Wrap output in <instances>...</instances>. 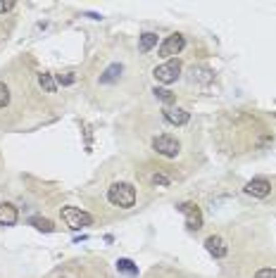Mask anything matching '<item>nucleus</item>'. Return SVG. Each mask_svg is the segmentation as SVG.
Returning a JSON list of instances; mask_svg holds the SVG:
<instances>
[{
	"label": "nucleus",
	"instance_id": "f257e3e1",
	"mask_svg": "<svg viewBox=\"0 0 276 278\" xmlns=\"http://www.w3.org/2000/svg\"><path fill=\"white\" fill-rule=\"evenodd\" d=\"M107 200L114 205V207H122V209H131L136 205V188L131 183H124V181H117L107 188Z\"/></svg>",
	"mask_w": 276,
	"mask_h": 278
},
{
	"label": "nucleus",
	"instance_id": "f03ea898",
	"mask_svg": "<svg viewBox=\"0 0 276 278\" xmlns=\"http://www.w3.org/2000/svg\"><path fill=\"white\" fill-rule=\"evenodd\" d=\"M60 216H62V221L67 223L72 231H81L93 223V216H90L88 212H83L81 207H62L60 209Z\"/></svg>",
	"mask_w": 276,
	"mask_h": 278
},
{
	"label": "nucleus",
	"instance_id": "7ed1b4c3",
	"mask_svg": "<svg viewBox=\"0 0 276 278\" xmlns=\"http://www.w3.org/2000/svg\"><path fill=\"white\" fill-rule=\"evenodd\" d=\"M152 77H155V81L162 84V86L174 84V81L181 77V62L176 60V57H174V60H167L165 64H159V67L152 69Z\"/></svg>",
	"mask_w": 276,
	"mask_h": 278
},
{
	"label": "nucleus",
	"instance_id": "20e7f679",
	"mask_svg": "<svg viewBox=\"0 0 276 278\" xmlns=\"http://www.w3.org/2000/svg\"><path fill=\"white\" fill-rule=\"evenodd\" d=\"M152 150L157 155H162V157H176V155L181 153V143L174 136H169V133H162V136H157V138L152 140Z\"/></svg>",
	"mask_w": 276,
	"mask_h": 278
},
{
	"label": "nucleus",
	"instance_id": "39448f33",
	"mask_svg": "<svg viewBox=\"0 0 276 278\" xmlns=\"http://www.w3.org/2000/svg\"><path fill=\"white\" fill-rule=\"evenodd\" d=\"M183 48H186V38L181 34H172L159 43V55L167 57V60H174V55H179Z\"/></svg>",
	"mask_w": 276,
	"mask_h": 278
},
{
	"label": "nucleus",
	"instance_id": "423d86ee",
	"mask_svg": "<svg viewBox=\"0 0 276 278\" xmlns=\"http://www.w3.org/2000/svg\"><path fill=\"white\" fill-rule=\"evenodd\" d=\"M176 209L186 216V226L191 231H200L202 229V212H200L198 205H193V202H181Z\"/></svg>",
	"mask_w": 276,
	"mask_h": 278
},
{
	"label": "nucleus",
	"instance_id": "0eeeda50",
	"mask_svg": "<svg viewBox=\"0 0 276 278\" xmlns=\"http://www.w3.org/2000/svg\"><path fill=\"white\" fill-rule=\"evenodd\" d=\"M205 250L210 252L214 259H224L228 255V245L224 243V238L221 236H210L205 240Z\"/></svg>",
	"mask_w": 276,
	"mask_h": 278
},
{
	"label": "nucleus",
	"instance_id": "6e6552de",
	"mask_svg": "<svg viewBox=\"0 0 276 278\" xmlns=\"http://www.w3.org/2000/svg\"><path fill=\"white\" fill-rule=\"evenodd\" d=\"M245 193L252 195V197H267V195L271 193V183L267 181V179H262V176H257V179L248 181V186H245Z\"/></svg>",
	"mask_w": 276,
	"mask_h": 278
},
{
	"label": "nucleus",
	"instance_id": "1a4fd4ad",
	"mask_svg": "<svg viewBox=\"0 0 276 278\" xmlns=\"http://www.w3.org/2000/svg\"><path fill=\"white\" fill-rule=\"evenodd\" d=\"M165 119L169 121L172 126H186L191 114L186 110H181V107H167L165 110Z\"/></svg>",
	"mask_w": 276,
	"mask_h": 278
},
{
	"label": "nucleus",
	"instance_id": "9d476101",
	"mask_svg": "<svg viewBox=\"0 0 276 278\" xmlns=\"http://www.w3.org/2000/svg\"><path fill=\"white\" fill-rule=\"evenodd\" d=\"M19 219V212L14 205L5 202V205H0V226H14Z\"/></svg>",
	"mask_w": 276,
	"mask_h": 278
},
{
	"label": "nucleus",
	"instance_id": "9b49d317",
	"mask_svg": "<svg viewBox=\"0 0 276 278\" xmlns=\"http://www.w3.org/2000/svg\"><path fill=\"white\" fill-rule=\"evenodd\" d=\"M117 271L124 273V276H131V278H138V264L133 262V259H117Z\"/></svg>",
	"mask_w": 276,
	"mask_h": 278
},
{
	"label": "nucleus",
	"instance_id": "f8f14e48",
	"mask_svg": "<svg viewBox=\"0 0 276 278\" xmlns=\"http://www.w3.org/2000/svg\"><path fill=\"white\" fill-rule=\"evenodd\" d=\"M214 79V71L207 67H191V81H200V84H210Z\"/></svg>",
	"mask_w": 276,
	"mask_h": 278
},
{
	"label": "nucleus",
	"instance_id": "ddd939ff",
	"mask_svg": "<svg viewBox=\"0 0 276 278\" xmlns=\"http://www.w3.org/2000/svg\"><path fill=\"white\" fill-rule=\"evenodd\" d=\"M155 45H157V34H152V31L141 34V38H138V50L141 53H150Z\"/></svg>",
	"mask_w": 276,
	"mask_h": 278
},
{
	"label": "nucleus",
	"instance_id": "4468645a",
	"mask_svg": "<svg viewBox=\"0 0 276 278\" xmlns=\"http://www.w3.org/2000/svg\"><path fill=\"white\" fill-rule=\"evenodd\" d=\"M122 71H124V67H122V64H110V67L105 69V74L100 77V84H103V86L114 84V81L122 77Z\"/></svg>",
	"mask_w": 276,
	"mask_h": 278
},
{
	"label": "nucleus",
	"instance_id": "2eb2a0df",
	"mask_svg": "<svg viewBox=\"0 0 276 278\" xmlns=\"http://www.w3.org/2000/svg\"><path fill=\"white\" fill-rule=\"evenodd\" d=\"M29 226H34L36 231H43V233H53L55 231V223L50 221V219H43V216H31Z\"/></svg>",
	"mask_w": 276,
	"mask_h": 278
},
{
	"label": "nucleus",
	"instance_id": "dca6fc26",
	"mask_svg": "<svg viewBox=\"0 0 276 278\" xmlns=\"http://www.w3.org/2000/svg\"><path fill=\"white\" fill-rule=\"evenodd\" d=\"M38 86H41L45 93H55L57 91V81L53 74H38Z\"/></svg>",
	"mask_w": 276,
	"mask_h": 278
},
{
	"label": "nucleus",
	"instance_id": "f3484780",
	"mask_svg": "<svg viewBox=\"0 0 276 278\" xmlns=\"http://www.w3.org/2000/svg\"><path fill=\"white\" fill-rule=\"evenodd\" d=\"M155 97H157V100H162V103L165 105H172L174 100H176V95H174L172 91H167V88H157V86H155Z\"/></svg>",
	"mask_w": 276,
	"mask_h": 278
},
{
	"label": "nucleus",
	"instance_id": "a211bd4d",
	"mask_svg": "<svg viewBox=\"0 0 276 278\" xmlns=\"http://www.w3.org/2000/svg\"><path fill=\"white\" fill-rule=\"evenodd\" d=\"M7 105H10V88L0 81V107H7Z\"/></svg>",
	"mask_w": 276,
	"mask_h": 278
},
{
	"label": "nucleus",
	"instance_id": "6ab92c4d",
	"mask_svg": "<svg viewBox=\"0 0 276 278\" xmlns=\"http://www.w3.org/2000/svg\"><path fill=\"white\" fill-rule=\"evenodd\" d=\"M55 81H57V86H72L76 81V77L74 74H57Z\"/></svg>",
	"mask_w": 276,
	"mask_h": 278
},
{
	"label": "nucleus",
	"instance_id": "aec40b11",
	"mask_svg": "<svg viewBox=\"0 0 276 278\" xmlns=\"http://www.w3.org/2000/svg\"><path fill=\"white\" fill-rule=\"evenodd\" d=\"M255 278H276V269H260Z\"/></svg>",
	"mask_w": 276,
	"mask_h": 278
},
{
	"label": "nucleus",
	"instance_id": "412c9836",
	"mask_svg": "<svg viewBox=\"0 0 276 278\" xmlns=\"http://www.w3.org/2000/svg\"><path fill=\"white\" fill-rule=\"evenodd\" d=\"M12 7H14V3H12V0H0V14L10 12Z\"/></svg>",
	"mask_w": 276,
	"mask_h": 278
},
{
	"label": "nucleus",
	"instance_id": "4be33fe9",
	"mask_svg": "<svg viewBox=\"0 0 276 278\" xmlns=\"http://www.w3.org/2000/svg\"><path fill=\"white\" fill-rule=\"evenodd\" d=\"M152 183H155V186H169V179H167V176H162V174H155L152 176Z\"/></svg>",
	"mask_w": 276,
	"mask_h": 278
}]
</instances>
